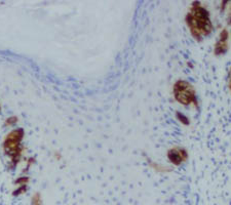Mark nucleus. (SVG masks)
<instances>
[{
  "label": "nucleus",
  "mask_w": 231,
  "mask_h": 205,
  "mask_svg": "<svg viewBox=\"0 0 231 205\" xmlns=\"http://www.w3.org/2000/svg\"><path fill=\"white\" fill-rule=\"evenodd\" d=\"M174 95L175 99L182 105H190L193 102L197 104L196 92L194 87L187 81L179 80L174 85Z\"/></svg>",
  "instance_id": "f03ea898"
},
{
  "label": "nucleus",
  "mask_w": 231,
  "mask_h": 205,
  "mask_svg": "<svg viewBox=\"0 0 231 205\" xmlns=\"http://www.w3.org/2000/svg\"><path fill=\"white\" fill-rule=\"evenodd\" d=\"M168 157L169 161H171L172 163H174L175 165H180L182 162L187 160L188 154H187V152L184 150V149L176 147L174 149H171V150L169 151Z\"/></svg>",
  "instance_id": "20e7f679"
},
{
  "label": "nucleus",
  "mask_w": 231,
  "mask_h": 205,
  "mask_svg": "<svg viewBox=\"0 0 231 205\" xmlns=\"http://www.w3.org/2000/svg\"><path fill=\"white\" fill-rule=\"evenodd\" d=\"M186 23L190 28L194 38L200 40L203 36L209 35L213 30L210 14L206 9L201 7L199 3H194L190 13L186 16Z\"/></svg>",
  "instance_id": "f257e3e1"
},
{
  "label": "nucleus",
  "mask_w": 231,
  "mask_h": 205,
  "mask_svg": "<svg viewBox=\"0 0 231 205\" xmlns=\"http://www.w3.org/2000/svg\"><path fill=\"white\" fill-rule=\"evenodd\" d=\"M227 39H228V32L227 30H223L220 34V40H219V42L216 44V47H215L216 54H223L224 52L227 51L228 49Z\"/></svg>",
  "instance_id": "39448f33"
},
{
  "label": "nucleus",
  "mask_w": 231,
  "mask_h": 205,
  "mask_svg": "<svg viewBox=\"0 0 231 205\" xmlns=\"http://www.w3.org/2000/svg\"><path fill=\"white\" fill-rule=\"evenodd\" d=\"M32 204H33V205H40V196L38 194H36L34 196L33 201H32Z\"/></svg>",
  "instance_id": "0eeeda50"
},
{
  "label": "nucleus",
  "mask_w": 231,
  "mask_h": 205,
  "mask_svg": "<svg viewBox=\"0 0 231 205\" xmlns=\"http://www.w3.org/2000/svg\"><path fill=\"white\" fill-rule=\"evenodd\" d=\"M177 117L179 118V120L183 123V124H185V125H188V124H189V120H188V118H187V117H186L185 115H183L182 113H179V112H178V113H177Z\"/></svg>",
  "instance_id": "423d86ee"
},
{
  "label": "nucleus",
  "mask_w": 231,
  "mask_h": 205,
  "mask_svg": "<svg viewBox=\"0 0 231 205\" xmlns=\"http://www.w3.org/2000/svg\"><path fill=\"white\" fill-rule=\"evenodd\" d=\"M23 137V130L17 129L9 133V136H7L6 140H5V149H6L7 153L11 155L13 157V159H16V154L20 153V140Z\"/></svg>",
  "instance_id": "7ed1b4c3"
}]
</instances>
